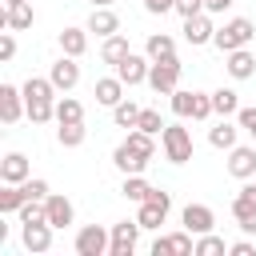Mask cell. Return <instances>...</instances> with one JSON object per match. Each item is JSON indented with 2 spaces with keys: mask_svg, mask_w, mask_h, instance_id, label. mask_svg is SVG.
<instances>
[{
  "mask_svg": "<svg viewBox=\"0 0 256 256\" xmlns=\"http://www.w3.org/2000/svg\"><path fill=\"white\" fill-rule=\"evenodd\" d=\"M24 104H28V120L32 124L56 120V84L44 80V76H28L24 80Z\"/></svg>",
  "mask_w": 256,
  "mask_h": 256,
  "instance_id": "1",
  "label": "cell"
},
{
  "mask_svg": "<svg viewBox=\"0 0 256 256\" xmlns=\"http://www.w3.org/2000/svg\"><path fill=\"white\" fill-rule=\"evenodd\" d=\"M252 36H256V24H252V20H244V16H232L228 24H220V28H216L212 44L228 56V52H236V48H248V44H252Z\"/></svg>",
  "mask_w": 256,
  "mask_h": 256,
  "instance_id": "2",
  "label": "cell"
},
{
  "mask_svg": "<svg viewBox=\"0 0 256 256\" xmlns=\"http://www.w3.org/2000/svg\"><path fill=\"white\" fill-rule=\"evenodd\" d=\"M168 212H172V192L152 188V192H148V200H140L136 220H140V228H160V224L168 220Z\"/></svg>",
  "mask_w": 256,
  "mask_h": 256,
  "instance_id": "3",
  "label": "cell"
},
{
  "mask_svg": "<svg viewBox=\"0 0 256 256\" xmlns=\"http://www.w3.org/2000/svg\"><path fill=\"white\" fill-rule=\"evenodd\" d=\"M160 144H164V156H168L172 164H188V160H192V136H188L184 124H164Z\"/></svg>",
  "mask_w": 256,
  "mask_h": 256,
  "instance_id": "4",
  "label": "cell"
},
{
  "mask_svg": "<svg viewBox=\"0 0 256 256\" xmlns=\"http://www.w3.org/2000/svg\"><path fill=\"white\" fill-rule=\"evenodd\" d=\"M176 84H180V60H176V56H172V60H152V68H148V88H152L156 96H172Z\"/></svg>",
  "mask_w": 256,
  "mask_h": 256,
  "instance_id": "5",
  "label": "cell"
},
{
  "mask_svg": "<svg viewBox=\"0 0 256 256\" xmlns=\"http://www.w3.org/2000/svg\"><path fill=\"white\" fill-rule=\"evenodd\" d=\"M112 244V232H104L100 224H84L76 232V256H104Z\"/></svg>",
  "mask_w": 256,
  "mask_h": 256,
  "instance_id": "6",
  "label": "cell"
},
{
  "mask_svg": "<svg viewBox=\"0 0 256 256\" xmlns=\"http://www.w3.org/2000/svg\"><path fill=\"white\" fill-rule=\"evenodd\" d=\"M136 240H140V220H120V224H112L108 256H132V252H136Z\"/></svg>",
  "mask_w": 256,
  "mask_h": 256,
  "instance_id": "7",
  "label": "cell"
},
{
  "mask_svg": "<svg viewBox=\"0 0 256 256\" xmlns=\"http://www.w3.org/2000/svg\"><path fill=\"white\" fill-rule=\"evenodd\" d=\"M232 216L244 232H256V184H244L232 200Z\"/></svg>",
  "mask_w": 256,
  "mask_h": 256,
  "instance_id": "8",
  "label": "cell"
},
{
  "mask_svg": "<svg viewBox=\"0 0 256 256\" xmlns=\"http://www.w3.org/2000/svg\"><path fill=\"white\" fill-rule=\"evenodd\" d=\"M212 36H216L212 12H196V16H184V40H188L192 48H200V44H212Z\"/></svg>",
  "mask_w": 256,
  "mask_h": 256,
  "instance_id": "9",
  "label": "cell"
},
{
  "mask_svg": "<svg viewBox=\"0 0 256 256\" xmlns=\"http://www.w3.org/2000/svg\"><path fill=\"white\" fill-rule=\"evenodd\" d=\"M20 116H28L24 88H16V84H0V120H4V124H16Z\"/></svg>",
  "mask_w": 256,
  "mask_h": 256,
  "instance_id": "10",
  "label": "cell"
},
{
  "mask_svg": "<svg viewBox=\"0 0 256 256\" xmlns=\"http://www.w3.org/2000/svg\"><path fill=\"white\" fill-rule=\"evenodd\" d=\"M228 172L236 180H252L256 176V144H236L228 148Z\"/></svg>",
  "mask_w": 256,
  "mask_h": 256,
  "instance_id": "11",
  "label": "cell"
},
{
  "mask_svg": "<svg viewBox=\"0 0 256 256\" xmlns=\"http://www.w3.org/2000/svg\"><path fill=\"white\" fill-rule=\"evenodd\" d=\"M52 232H56V228H52L48 220H28V224H24V248H28L32 256H44V252L52 248Z\"/></svg>",
  "mask_w": 256,
  "mask_h": 256,
  "instance_id": "12",
  "label": "cell"
},
{
  "mask_svg": "<svg viewBox=\"0 0 256 256\" xmlns=\"http://www.w3.org/2000/svg\"><path fill=\"white\" fill-rule=\"evenodd\" d=\"M48 80L56 84V92H72V88L80 84V64H76V56H60V60L52 64Z\"/></svg>",
  "mask_w": 256,
  "mask_h": 256,
  "instance_id": "13",
  "label": "cell"
},
{
  "mask_svg": "<svg viewBox=\"0 0 256 256\" xmlns=\"http://www.w3.org/2000/svg\"><path fill=\"white\" fill-rule=\"evenodd\" d=\"M148 68H152V60H144V56H136V52H128L120 64H116V76L132 88V84H148Z\"/></svg>",
  "mask_w": 256,
  "mask_h": 256,
  "instance_id": "14",
  "label": "cell"
},
{
  "mask_svg": "<svg viewBox=\"0 0 256 256\" xmlns=\"http://www.w3.org/2000/svg\"><path fill=\"white\" fill-rule=\"evenodd\" d=\"M180 220H184V228H188L192 236H204V232L216 228V216H212L208 204H188V208L180 212Z\"/></svg>",
  "mask_w": 256,
  "mask_h": 256,
  "instance_id": "15",
  "label": "cell"
},
{
  "mask_svg": "<svg viewBox=\"0 0 256 256\" xmlns=\"http://www.w3.org/2000/svg\"><path fill=\"white\" fill-rule=\"evenodd\" d=\"M44 212H48V224H52V228H68V224L76 220L72 200H68V196H56V192L44 200Z\"/></svg>",
  "mask_w": 256,
  "mask_h": 256,
  "instance_id": "16",
  "label": "cell"
},
{
  "mask_svg": "<svg viewBox=\"0 0 256 256\" xmlns=\"http://www.w3.org/2000/svg\"><path fill=\"white\" fill-rule=\"evenodd\" d=\"M0 180L4 184H24L28 180V156L24 152H8L0 160Z\"/></svg>",
  "mask_w": 256,
  "mask_h": 256,
  "instance_id": "17",
  "label": "cell"
},
{
  "mask_svg": "<svg viewBox=\"0 0 256 256\" xmlns=\"http://www.w3.org/2000/svg\"><path fill=\"white\" fill-rule=\"evenodd\" d=\"M0 20H4V28H12V32H24V28H32L36 12H32V4H28V0H20V4H8Z\"/></svg>",
  "mask_w": 256,
  "mask_h": 256,
  "instance_id": "18",
  "label": "cell"
},
{
  "mask_svg": "<svg viewBox=\"0 0 256 256\" xmlns=\"http://www.w3.org/2000/svg\"><path fill=\"white\" fill-rule=\"evenodd\" d=\"M228 76L232 80H248V76H256V56L248 52V48H236V52H228Z\"/></svg>",
  "mask_w": 256,
  "mask_h": 256,
  "instance_id": "19",
  "label": "cell"
},
{
  "mask_svg": "<svg viewBox=\"0 0 256 256\" xmlns=\"http://www.w3.org/2000/svg\"><path fill=\"white\" fill-rule=\"evenodd\" d=\"M120 100H124V80H120V76H100V80H96V104L116 108Z\"/></svg>",
  "mask_w": 256,
  "mask_h": 256,
  "instance_id": "20",
  "label": "cell"
},
{
  "mask_svg": "<svg viewBox=\"0 0 256 256\" xmlns=\"http://www.w3.org/2000/svg\"><path fill=\"white\" fill-rule=\"evenodd\" d=\"M88 32H96V36H116V32H120V16H116L112 8H92Z\"/></svg>",
  "mask_w": 256,
  "mask_h": 256,
  "instance_id": "21",
  "label": "cell"
},
{
  "mask_svg": "<svg viewBox=\"0 0 256 256\" xmlns=\"http://www.w3.org/2000/svg\"><path fill=\"white\" fill-rule=\"evenodd\" d=\"M60 52L80 60V56L88 52V28H64V32H60Z\"/></svg>",
  "mask_w": 256,
  "mask_h": 256,
  "instance_id": "22",
  "label": "cell"
},
{
  "mask_svg": "<svg viewBox=\"0 0 256 256\" xmlns=\"http://www.w3.org/2000/svg\"><path fill=\"white\" fill-rule=\"evenodd\" d=\"M144 52H148V60H172L176 56V40L168 32H152L144 40Z\"/></svg>",
  "mask_w": 256,
  "mask_h": 256,
  "instance_id": "23",
  "label": "cell"
},
{
  "mask_svg": "<svg viewBox=\"0 0 256 256\" xmlns=\"http://www.w3.org/2000/svg\"><path fill=\"white\" fill-rule=\"evenodd\" d=\"M112 164H116L124 176H136V172H144V168H148V160H144V156H136L128 144H116V152H112Z\"/></svg>",
  "mask_w": 256,
  "mask_h": 256,
  "instance_id": "24",
  "label": "cell"
},
{
  "mask_svg": "<svg viewBox=\"0 0 256 256\" xmlns=\"http://www.w3.org/2000/svg\"><path fill=\"white\" fill-rule=\"evenodd\" d=\"M128 52H132V48H128V36H120V32H116V36H104V44H100V60L112 64V68H116Z\"/></svg>",
  "mask_w": 256,
  "mask_h": 256,
  "instance_id": "25",
  "label": "cell"
},
{
  "mask_svg": "<svg viewBox=\"0 0 256 256\" xmlns=\"http://www.w3.org/2000/svg\"><path fill=\"white\" fill-rule=\"evenodd\" d=\"M212 112H216V116H236V112H240L236 88H216V92H212Z\"/></svg>",
  "mask_w": 256,
  "mask_h": 256,
  "instance_id": "26",
  "label": "cell"
},
{
  "mask_svg": "<svg viewBox=\"0 0 256 256\" xmlns=\"http://www.w3.org/2000/svg\"><path fill=\"white\" fill-rule=\"evenodd\" d=\"M84 120V104L76 96H60L56 100V124H80Z\"/></svg>",
  "mask_w": 256,
  "mask_h": 256,
  "instance_id": "27",
  "label": "cell"
},
{
  "mask_svg": "<svg viewBox=\"0 0 256 256\" xmlns=\"http://www.w3.org/2000/svg\"><path fill=\"white\" fill-rule=\"evenodd\" d=\"M236 132H240V124H228V116H224V120H220V124L208 132V144L228 152V148H236Z\"/></svg>",
  "mask_w": 256,
  "mask_h": 256,
  "instance_id": "28",
  "label": "cell"
},
{
  "mask_svg": "<svg viewBox=\"0 0 256 256\" xmlns=\"http://www.w3.org/2000/svg\"><path fill=\"white\" fill-rule=\"evenodd\" d=\"M124 144H128L136 156H144V160H152V156H156V136H152V132H140V128H132Z\"/></svg>",
  "mask_w": 256,
  "mask_h": 256,
  "instance_id": "29",
  "label": "cell"
},
{
  "mask_svg": "<svg viewBox=\"0 0 256 256\" xmlns=\"http://www.w3.org/2000/svg\"><path fill=\"white\" fill-rule=\"evenodd\" d=\"M148 192H152V184L144 180V172H136V176H124V184H120V196H128V200H148Z\"/></svg>",
  "mask_w": 256,
  "mask_h": 256,
  "instance_id": "30",
  "label": "cell"
},
{
  "mask_svg": "<svg viewBox=\"0 0 256 256\" xmlns=\"http://www.w3.org/2000/svg\"><path fill=\"white\" fill-rule=\"evenodd\" d=\"M24 200H28V196H24V188H20V184H4V188H0V216L20 212V208H24Z\"/></svg>",
  "mask_w": 256,
  "mask_h": 256,
  "instance_id": "31",
  "label": "cell"
},
{
  "mask_svg": "<svg viewBox=\"0 0 256 256\" xmlns=\"http://www.w3.org/2000/svg\"><path fill=\"white\" fill-rule=\"evenodd\" d=\"M112 120H116V128H136V120H140V104L120 100V104L112 108Z\"/></svg>",
  "mask_w": 256,
  "mask_h": 256,
  "instance_id": "32",
  "label": "cell"
},
{
  "mask_svg": "<svg viewBox=\"0 0 256 256\" xmlns=\"http://www.w3.org/2000/svg\"><path fill=\"white\" fill-rule=\"evenodd\" d=\"M84 136H88L84 120H80V124H60V128H56V140H60L64 148H80V144H84Z\"/></svg>",
  "mask_w": 256,
  "mask_h": 256,
  "instance_id": "33",
  "label": "cell"
},
{
  "mask_svg": "<svg viewBox=\"0 0 256 256\" xmlns=\"http://www.w3.org/2000/svg\"><path fill=\"white\" fill-rule=\"evenodd\" d=\"M224 252H228V244L220 236H212V232L196 236V256H224Z\"/></svg>",
  "mask_w": 256,
  "mask_h": 256,
  "instance_id": "34",
  "label": "cell"
},
{
  "mask_svg": "<svg viewBox=\"0 0 256 256\" xmlns=\"http://www.w3.org/2000/svg\"><path fill=\"white\" fill-rule=\"evenodd\" d=\"M136 128H140V132H152V136H160V132H164V120H160V112H156V108H140V120H136Z\"/></svg>",
  "mask_w": 256,
  "mask_h": 256,
  "instance_id": "35",
  "label": "cell"
},
{
  "mask_svg": "<svg viewBox=\"0 0 256 256\" xmlns=\"http://www.w3.org/2000/svg\"><path fill=\"white\" fill-rule=\"evenodd\" d=\"M20 188H24L28 200H48V196H52V192H48V180H32V176H28Z\"/></svg>",
  "mask_w": 256,
  "mask_h": 256,
  "instance_id": "36",
  "label": "cell"
},
{
  "mask_svg": "<svg viewBox=\"0 0 256 256\" xmlns=\"http://www.w3.org/2000/svg\"><path fill=\"white\" fill-rule=\"evenodd\" d=\"M236 124H240V128L252 136V144H256V108H240V112H236Z\"/></svg>",
  "mask_w": 256,
  "mask_h": 256,
  "instance_id": "37",
  "label": "cell"
},
{
  "mask_svg": "<svg viewBox=\"0 0 256 256\" xmlns=\"http://www.w3.org/2000/svg\"><path fill=\"white\" fill-rule=\"evenodd\" d=\"M144 12H152V16H164V12H176V0H144Z\"/></svg>",
  "mask_w": 256,
  "mask_h": 256,
  "instance_id": "38",
  "label": "cell"
},
{
  "mask_svg": "<svg viewBox=\"0 0 256 256\" xmlns=\"http://www.w3.org/2000/svg\"><path fill=\"white\" fill-rule=\"evenodd\" d=\"M12 56H16V36H12V32H4V36H0V60L8 64Z\"/></svg>",
  "mask_w": 256,
  "mask_h": 256,
  "instance_id": "39",
  "label": "cell"
},
{
  "mask_svg": "<svg viewBox=\"0 0 256 256\" xmlns=\"http://www.w3.org/2000/svg\"><path fill=\"white\" fill-rule=\"evenodd\" d=\"M176 12L180 16H196V12H204V0H176Z\"/></svg>",
  "mask_w": 256,
  "mask_h": 256,
  "instance_id": "40",
  "label": "cell"
},
{
  "mask_svg": "<svg viewBox=\"0 0 256 256\" xmlns=\"http://www.w3.org/2000/svg\"><path fill=\"white\" fill-rule=\"evenodd\" d=\"M228 252L232 256H256V244L252 240H236V244H228Z\"/></svg>",
  "mask_w": 256,
  "mask_h": 256,
  "instance_id": "41",
  "label": "cell"
},
{
  "mask_svg": "<svg viewBox=\"0 0 256 256\" xmlns=\"http://www.w3.org/2000/svg\"><path fill=\"white\" fill-rule=\"evenodd\" d=\"M152 256H172V244H168V236H156V240H152Z\"/></svg>",
  "mask_w": 256,
  "mask_h": 256,
  "instance_id": "42",
  "label": "cell"
},
{
  "mask_svg": "<svg viewBox=\"0 0 256 256\" xmlns=\"http://www.w3.org/2000/svg\"><path fill=\"white\" fill-rule=\"evenodd\" d=\"M236 0H204V12H224V8H232Z\"/></svg>",
  "mask_w": 256,
  "mask_h": 256,
  "instance_id": "43",
  "label": "cell"
},
{
  "mask_svg": "<svg viewBox=\"0 0 256 256\" xmlns=\"http://www.w3.org/2000/svg\"><path fill=\"white\" fill-rule=\"evenodd\" d=\"M92 8H112V0H92Z\"/></svg>",
  "mask_w": 256,
  "mask_h": 256,
  "instance_id": "44",
  "label": "cell"
},
{
  "mask_svg": "<svg viewBox=\"0 0 256 256\" xmlns=\"http://www.w3.org/2000/svg\"><path fill=\"white\" fill-rule=\"evenodd\" d=\"M8 4H20V0H8Z\"/></svg>",
  "mask_w": 256,
  "mask_h": 256,
  "instance_id": "45",
  "label": "cell"
}]
</instances>
